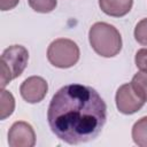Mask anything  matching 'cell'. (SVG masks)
<instances>
[{
    "label": "cell",
    "instance_id": "obj_7",
    "mask_svg": "<svg viewBox=\"0 0 147 147\" xmlns=\"http://www.w3.org/2000/svg\"><path fill=\"white\" fill-rule=\"evenodd\" d=\"M47 90H48L47 82L39 76H31L26 78L20 87L22 98L30 103L40 102L45 98Z\"/></svg>",
    "mask_w": 147,
    "mask_h": 147
},
{
    "label": "cell",
    "instance_id": "obj_5",
    "mask_svg": "<svg viewBox=\"0 0 147 147\" xmlns=\"http://www.w3.org/2000/svg\"><path fill=\"white\" fill-rule=\"evenodd\" d=\"M144 105H145V101L136 93L131 83L124 84L117 90V92H116V106L121 113H123L125 115L134 114Z\"/></svg>",
    "mask_w": 147,
    "mask_h": 147
},
{
    "label": "cell",
    "instance_id": "obj_2",
    "mask_svg": "<svg viewBox=\"0 0 147 147\" xmlns=\"http://www.w3.org/2000/svg\"><path fill=\"white\" fill-rule=\"evenodd\" d=\"M92 48L103 57H113L122 49V37L118 30L105 22L94 23L88 32Z\"/></svg>",
    "mask_w": 147,
    "mask_h": 147
},
{
    "label": "cell",
    "instance_id": "obj_10",
    "mask_svg": "<svg viewBox=\"0 0 147 147\" xmlns=\"http://www.w3.org/2000/svg\"><path fill=\"white\" fill-rule=\"evenodd\" d=\"M0 118L6 119L8 116H10L15 108V100L10 92L6 91L5 88L1 90L0 93Z\"/></svg>",
    "mask_w": 147,
    "mask_h": 147
},
{
    "label": "cell",
    "instance_id": "obj_1",
    "mask_svg": "<svg viewBox=\"0 0 147 147\" xmlns=\"http://www.w3.org/2000/svg\"><path fill=\"white\" fill-rule=\"evenodd\" d=\"M47 119L59 139L70 145L87 142L101 132L107 119V106L94 88L70 84L53 95Z\"/></svg>",
    "mask_w": 147,
    "mask_h": 147
},
{
    "label": "cell",
    "instance_id": "obj_15",
    "mask_svg": "<svg viewBox=\"0 0 147 147\" xmlns=\"http://www.w3.org/2000/svg\"><path fill=\"white\" fill-rule=\"evenodd\" d=\"M20 0H0V8L1 10H10L13 9Z\"/></svg>",
    "mask_w": 147,
    "mask_h": 147
},
{
    "label": "cell",
    "instance_id": "obj_9",
    "mask_svg": "<svg viewBox=\"0 0 147 147\" xmlns=\"http://www.w3.org/2000/svg\"><path fill=\"white\" fill-rule=\"evenodd\" d=\"M132 139L136 145L147 147V116L134 123L132 127Z\"/></svg>",
    "mask_w": 147,
    "mask_h": 147
},
{
    "label": "cell",
    "instance_id": "obj_11",
    "mask_svg": "<svg viewBox=\"0 0 147 147\" xmlns=\"http://www.w3.org/2000/svg\"><path fill=\"white\" fill-rule=\"evenodd\" d=\"M131 85L136 93L146 102L147 101V72L140 71L136 74L131 80Z\"/></svg>",
    "mask_w": 147,
    "mask_h": 147
},
{
    "label": "cell",
    "instance_id": "obj_4",
    "mask_svg": "<svg viewBox=\"0 0 147 147\" xmlns=\"http://www.w3.org/2000/svg\"><path fill=\"white\" fill-rule=\"evenodd\" d=\"M47 59L54 67L70 68L79 60V48L74 40L59 38L48 46Z\"/></svg>",
    "mask_w": 147,
    "mask_h": 147
},
{
    "label": "cell",
    "instance_id": "obj_12",
    "mask_svg": "<svg viewBox=\"0 0 147 147\" xmlns=\"http://www.w3.org/2000/svg\"><path fill=\"white\" fill-rule=\"evenodd\" d=\"M29 6L37 13H49L55 9L57 0H28Z\"/></svg>",
    "mask_w": 147,
    "mask_h": 147
},
{
    "label": "cell",
    "instance_id": "obj_13",
    "mask_svg": "<svg viewBox=\"0 0 147 147\" xmlns=\"http://www.w3.org/2000/svg\"><path fill=\"white\" fill-rule=\"evenodd\" d=\"M134 38L139 44H141L144 46H147V18L141 20L136 25Z\"/></svg>",
    "mask_w": 147,
    "mask_h": 147
},
{
    "label": "cell",
    "instance_id": "obj_6",
    "mask_svg": "<svg viewBox=\"0 0 147 147\" xmlns=\"http://www.w3.org/2000/svg\"><path fill=\"white\" fill-rule=\"evenodd\" d=\"M10 147H32L36 144V134L32 126L23 121L15 122L8 132Z\"/></svg>",
    "mask_w": 147,
    "mask_h": 147
},
{
    "label": "cell",
    "instance_id": "obj_8",
    "mask_svg": "<svg viewBox=\"0 0 147 147\" xmlns=\"http://www.w3.org/2000/svg\"><path fill=\"white\" fill-rule=\"evenodd\" d=\"M133 5V0H99L101 10L114 17H121L126 15Z\"/></svg>",
    "mask_w": 147,
    "mask_h": 147
},
{
    "label": "cell",
    "instance_id": "obj_14",
    "mask_svg": "<svg viewBox=\"0 0 147 147\" xmlns=\"http://www.w3.org/2000/svg\"><path fill=\"white\" fill-rule=\"evenodd\" d=\"M136 65L139 70L147 72V48H141L136 54Z\"/></svg>",
    "mask_w": 147,
    "mask_h": 147
},
{
    "label": "cell",
    "instance_id": "obj_3",
    "mask_svg": "<svg viewBox=\"0 0 147 147\" xmlns=\"http://www.w3.org/2000/svg\"><path fill=\"white\" fill-rule=\"evenodd\" d=\"M29 60V52L21 45H13L2 52L0 59V83L1 88L24 71Z\"/></svg>",
    "mask_w": 147,
    "mask_h": 147
}]
</instances>
